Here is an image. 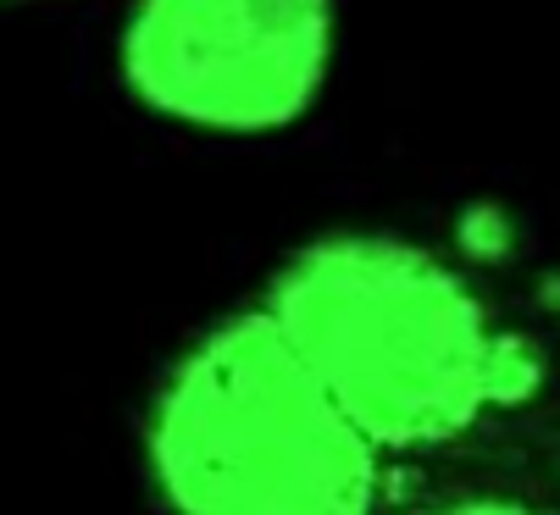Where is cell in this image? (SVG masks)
Masks as SVG:
<instances>
[{
  "label": "cell",
  "mask_w": 560,
  "mask_h": 515,
  "mask_svg": "<svg viewBox=\"0 0 560 515\" xmlns=\"http://www.w3.org/2000/svg\"><path fill=\"white\" fill-rule=\"evenodd\" d=\"M261 311L406 471L560 399V305L417 233L311 238L272 272Z\"/></svg>",
  "instance_id": "obj_1"
},
{
  "label": "cell",
  "mask_w": 560,
  "mask_h": 515,
  "mask_svg": "<svg viewBox=\"0 0 560 515\" xmlns=\"http://www.w3.org/2000/svg\"><path fill=\"white\" fill-rule=\"evenodd\" d=\"M144 471L167 515H388V460L256 305L206 327L144 410Z\"/></svg>",
  "instance_id": "obj_2"
},
{
  "label": "cell",
  "mask_w": 560,
  "mask_h": 515,
  "mask_svg": "<svg viewBox=\"0 0 560 515\" xmlns=\"http://www.w3.org/2000/svg\"><path fill=\"white\" fill-rule=\"evenodd\" d=\"M334 45V0H139L122 28V83L184 128L278 133L316 112Z\"/></svg>",
  "instance_id": "obj_3"
},
{
  "label": "cell",
  "mask_w": 560,
  "mask_h": 515,
  "mask_svg": "<svg viewBox=\"0 0 560 515\" xmlns=\"http://www.w3.org/2000/svg\"><path fill=\"white\" fill-rule=\"evenodd\" d=\"M388 515H560V399L417 466Z\"/></svg>",
  "instance_id": "obj_4"
},
{
  "label": "cell",
  "mask_w": 560,
  "mask_h": 515,
  "mask_svg": "<svg viewBox=\"0 0 560 515\" xmlns=\"http://www.w3.org/2000/svg\"><path fill=\"white\" fill-rule=\"evenodd\" d=\"M23 7H56V0H0V17H7V12H23Z\"/></svg>",
  "instance_id": "obj_5"
}]
</instances>
